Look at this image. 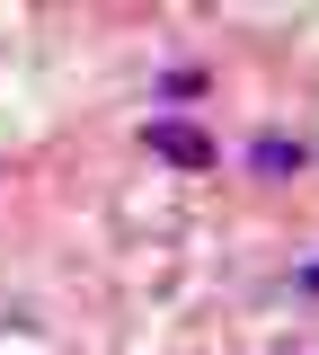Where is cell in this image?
Instances as JSON below:
<instances>
[{"mask_svg": "<svg viewBox=\"0 0 319 355\" xmlns=\"http://www.w3.org/2000/svg\"><path fill=\"white\" fill-rule=\"evenodd\" d=\"M142 142H151L160 160H178V169H213V142H204L195 125H178V116H151V125H142Z\"/></svg>", "mask_w": 319, "mask_h": 355, "instance_id": "1", "label": "cell"}, {"mask_svg": "<svg viewBox=\"0 0 319 355\" xmlns=\"http://www.w3.org/2000/svg\"><path fill=\"white\" fill-rule=\"evenodd\" d=\"M248 169L293 178V169H302V142H284V133H257V142H248Z\"/></svg>", "mask_w": 319, "mask_h": 355, "instance_id": "2", "label": "cell"}, {"mask_svg": "<svg viewBox=\"0 0 319 355\" xmlns=\"http://www.w3.org/2000/svg\"><path fill=\"white\" fill-rule=\"evenodd\" d=\"M293 284H302V293H319V258H311V266H302V275H293Z\"/></svg>", "mask_w": 319, "mask_h": 355, "instance_id": "3", "label": "cell"}]
</instances>
